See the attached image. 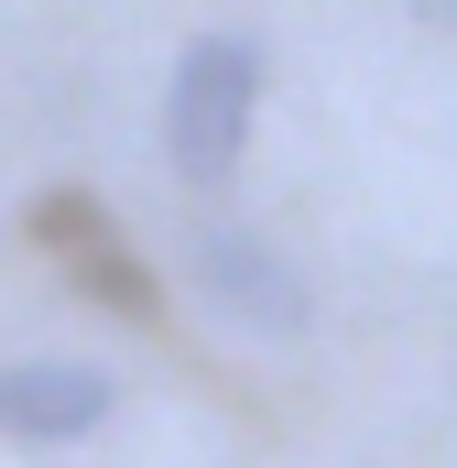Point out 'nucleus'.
<instances>
[{
    "instance_id": "obj_1",
    "label": "nucleus",
    "mask_w": 457,
    "mask_h": 468,
    "mask_svg": "<svg viewBox=\"0 0 457 468\" xmlns=\"http://www.w3.org/2000/svg\"><path fill=\"white\" fill-rule=\"evenodd\" d=\"M250 110H261V44L250 33H197L175 55V88H164V164L186 186H228Z\"/></svg>"
},
{
    "instance_id": "obj_2",
    "label": "nucleus",
    "mask_w": 457,
    "mask_h": 468,
    "mask_svg": "<svg viewBox=\"0 0 457 468\" xmlns=\"http://www.w3.org/2000/svg\"><path fill=\"white\" fill-rule=\"evenodd\" d=\"M197 283H207V305H218L228 327H250V338H272V349H294L305 327H316V294H305V272L272 250L261 229H197Z\"/></svg>"
},
{
    "instance_id": "obj_3",
    "label": "nucleus",
    "mask_w": 457,
    "mask_h": 468,
    "mask_svg": "<svg viewBox=\"0 0 457 468\" xmlns=\"http://www.w3.org/2000/svg\"><path fill=\"white\" fill-rule=\"evenodd\" d=\"M33 229H44V250H55V261H66V272H77L99 305H120V316H153V272H142V261L110 239L99 197H44V207H33Z\"/></svg>"
},
{
    "instance_id": "obj_4",
    "label": "nucleus",
    "mask_w": 457,
    "mask_h": 468,
    "mask_svg": "<svg viewBox=\"0 0 457 468\" xmlns=\"http://www.w3.org/2000/svg\"><path fill=\"white\" fill-rule=\"evenodd\" d=\"M99 414H110V370H88V359H33V370H0V425H22L33 447L88 436Z\"/></svg>"
},
{
    "instance_id": "obj_5",
    "label": "nucleus",
    "mask_w": 457,
    "mask_h": 468,
    "mask_svg": "<svg viewBox=\"0 0 457 468\" xmlns=\"http://www.w3.org/2000/svg\"><path fill=\"white\" fill-rule=\"evenodd\" d=\"M414 22H436V33H457V0H403Z\"/></svg>"
}]
</instances>
